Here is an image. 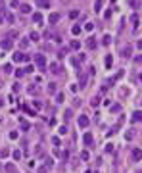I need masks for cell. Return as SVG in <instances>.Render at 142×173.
Masks as SVG:
<instances>
[{"label": "cell", "instance_id": "cell-4", "mask_svg": "<svg viewBox=\"0 0 142 173\" xmlns=\"http://www.w3.org/2000/svg\"><path fill=\"white\" fill-rule=\"evenodd\" d=\"M131 156H133V160H135V162H138V160L142 158V150H140V148H133Z\"/></svg>", "mask_w": 142, "mask_h": 173}, {"label": "cell", "instance_id": "cell-11", "mask_svg": "<svg viewBox=\"0 0 142 173\" xmlns=\"http://www.w3.org/2000/svg\"><path fill=\"white\" fill-rule=\"evenodd\" d=\"M19 10H21V14H29L31 6H29V4H19Z\"/></svg>", "mask_w": 142, "mask_h": 173}, {"label": "cell", "instance_id": "cell-44", "mask_svg": "<svg viewBox=\"0 0 142 173\" xmlns=\"http://www.w3.org/2000/svg\"><path fill=\"white\" fill-rule=\"evenodd\" d=\"M6 21H8V23H12V21H14V15L8 14V15H6Z\"/></svg>", "mask_w": 142, "mask_h": 173}, {"label": "cell", "instance_id": "cell-1", "mask_svg": "<svg viewBox=\"0 0 142 173\" xmlns=\"http://www.w3.org/2000/svg\"><path fill=\"white\" fill-rule=\"evenodd\" d=\"M77 125H79V129H87V127L90 125V119H88L87 115H81V117L77 119Z\"/></svg>", "mask_w": 142, "mask_h": 173}, {"label": "cell", "instance_id": "cell-5", "mask_svg": "<svg viewBox=\"0 0 142 173\" xmlns=\"http://www.w3.org/2000/svg\"><path fill=\"white\" fill-rule=\"evenodd\" d=\"M50 71L54 73V75H60V73H62V69H60V64L52 62V64H50Z\"/></svg>", "mask_w": 142, "mask_h": 173}, {"label": "cell", "instance_id": "cell-19", "mask_svg": "<svg viewBox=\"0 0 142 173\" xmlns=\"http://www.w3.org/2000/svg\"><path fill=\"white\" fill-rule=\"evenodd\" d=\"M48 169H50L48 166H40V167H36V173H48Z\"/></svg>", "mask_w": 142, "mask_h": 173}, {"label": "cell", "instance_id": "cell-6", "mask_svg": "<svg viewBox=\"0 0 142 173\" xmlns=\"http://www.w3.org/2000/svg\"><path fill=\"white\" fill-rule=\"evenodd\" d=\"M60 18H62V15H60V14H50V18H48V21H50V25H56V23L60 21Z\"/></svg>", "mask_w": 142, "mask_h": 173}, {"label": "cell", "instance_id": "cell-25", "mask_svg": "<svg viewBox=\"0 0 142 173\" xmlns=\"http://www.w3.org/2000/svg\"><path fill=\"white\" fill-rule=\"evenodd\" d=\"M125 139H127V141L135 139V131H127V133H125Z\"/></svg>", "mask_w": 142, "mask_h": 173}, {"label": "cell", "instance_id": "cell-26", "mask_svg": "<svg viewBox=\"0 0 142 173\" xmlns=\"http://www.w3.org/2000/svg\"><path fill=\"white\" fill-rule=\"evenodd\" d=\"M131 23H133V27H138V15H133V18H131Z\"/></svg>", "mask_w": 142, "mask_h": 173}, {"label": "cell", "instance_id": "cell-12", "mask_svg": "<svg viewBox=\"0 0 142 173\" xmlns=\"http://www.w3.org/2000/svg\"><path fill=\"white\" fill-rule=\"evenodd\" d=\"M8 156H10V148H2L0 150V160H6Z\"/></svg>", "mask_w": 142, "mask_h": 173}, {"label": "cell", "instance_id": "cell-7", "mask_svg": "<svg viewBox=\"0 0 142 173\" xmlns=\"http://www.w3.org/2000/svg\"><path fill=\"white\" fill-rule=\"evenodd\" d=\"M121 54H123L125 58H131V54H133V46H131V44H127V46L121 50Z\"/></svg>", "mask_w": 142, "mask_h": 173}, {"label": "cell", "instance_id": "cell-3", "mask_svg": "<svg viewBox=\"0 0 142 173\" xmlns=\"http://www.w3.org/2000/svg\"><path fill=\"white\" fill-rule=\"evenodd\" d=\"M35 62H36V65H39L40 69H42L44 65H46V58H44L42 54H36V56H35Z\"/></svg>", "mask_w": 142, "mask_h": 173}, {"label": "cell", "instance_id": "cell-46", "mask_svg": "<svg viewBox=\"0 0 142 173\" xmlns=\"http://www.w3.org/2000/svg\"><path fill=\"white\" fill-rule=\"evenodd\" d=\"M81 158H83V160H88V152H81Z\"/></svg>", "mask_w": 142, "mask_h": 173}, {"label": "cell", "instance_id": "cell-50", "mask_svg": "<svg viewBox=\"0 0 142 173\" xmlns=\"http://www.w3.org/2000/svg\"><path fill=\"white\" fill-rule=\"evenodd\" d=\"M87 173H90V171H87Z\"/></svg>", "mask_w": 142, "mask_h": 173}, {"label": "cell", "instance_id": "cell-15", "mask_svg": "<svg viewBox=\"0 0 142 173\" xmlns=\"http://www.w3.org/2000/svg\"><path fill=\"white\" fill-rule=\"evenodd\" d=\"M129 6L135 8V10H138V8H140V0H129Z\"/></svg>", "mask_w": 142, "mask_h": 173}, {"label": "cell", "instance_id": "cell-28", "mask_svg": "<svg viewBox=\"0 0 142 173\" xmlns=\"http://www.w3.org/2000/svg\"><path fill=\"white\" fill-rule=\"evenodd\" d=\"M71 33H73V35H79V33H81V27L79 25H73L71 27Z\"/></svg>", "mask_w": 142, "mask_h": 173}, {"label": "cell", "instance_id": "cell-49", "mask_svg": "<svg viewBox=\"0 0 142 173\" xmlns=\"http://www.w3.org/2000/svg\"><path fill=\"white\" fill-rule=\"evenodd\" d=\"M0 108H2V100H0Z\"/></svg>", "mask_w": 142, "mask_h": 173}, {"label": "cell", "instance_id": "cell-30", "mask_svg": "<svg viewBox=\"0 0 142 173\" xmlns=\"http://www.w3.org/2000/svg\"><path fill=\"white\" fill-rule=\"evenodd\" d=\"M90 104H92V106H94V108H96V106L100 104V96H94V98H92V102H90Z\"/></svg>", "mask_w": 142, "mask_h": 173}, {"label": "cell", "instance_id": "cell-40", "mask_svg": "<svg viewBox=\"0 0 142 173\" xmlns=\"http://www.w3.org/2000/svg\"><path fill=\"white\" fill-rule=\"evenodd\" d=\"M44 154V150H42V146H36V156H42Z\"/></svg>", "mask_w": 142, "mask_h": 173}, {"label": "cell", "instance_id": "cell-27", "mask_svg": "<svg viewBox=\"0 0 142 173\" xmlns=\"http://www.w3.org/2000/svg\"><path fill=\"white\" fill-rule=\"evenodd\" d=\"M17 37H19L17 31H10V33H8V39H17Z\"/></svg>", "mask_w": 142, "mask_h": 173}, {"label": "cell", "instance_id": "cell-36", "mask_svg": "<svg viewBox=\"0 0 142 173\" xmlns=\"http://www.w3.org/2000/svg\"><path fill=\"white\" fill-rule=\"evenodd\" d=\"M111 64H113L111 56H108V58H106V67H111Z\"/></svg>", "mask_w": 142, "mask_h": 173}, {"label": "cell", "instance_id": "cell-18", "mask_svg": "<svg viewBox=\"0 0 142 173\" xmlns=\"http://www.w3.org/2000/svg\"><path fill=\"white\" fill-rule=\"evenodd\" d=\"M29 46V39H21L19 40V48H27Z\"/></svg>", "mask_w": 142, "mask_h": 173}, {"label": "cell", "instance_id": "cell-39", "mask_svg": "<svg viewBox=\"0 0 142 173\" xmlns=\"http://www.w3.org/2000/svg\"><path fill=\"white\" fill-rule=\"evenodd\" d=\"M69 18H73V19H75V18H79V12H77V10H73L71 14H69Z\"/></svg>", "mask_w": 142, "mask_h": 173}, {"label": "cell", "instance_id": "cell-13", "mask_svg": "<svg viewBox=\"0 0 142 173\" xmlns=\"http://www.w3.org/2000/svg\"><path fill=\"white\" fill-rule=\"evenodd\" d=\"M83 142L87 144V146H88V144H92V135H90V133H84V137H83Z\"/></svg>", "mask_w": 142, "mask_h": 173}, {"label": "cell", "instance_id": "cell-14", "mask_svg": "<svg viewBox=\"0 0 142 173\" xmlns=\"http://www.w3.org/2000/svg\"><path fill=\"white\" fill-rule=\"evenodd\" d=\"M79 85H81V89L87 85V75H84V73H79Z\"/></svg>", "mask_w": 142, "mask_h": 173}, {"label": "cell", "instance_id": "cell-2", "mask_svg": "<svg viewBox=\"0 0 142 173\" xmlns=\"http://www.w3.org/2000/svg\"><path fill=\"white\" fill-rule=\"evenodd\" d=\"M12 58H14V62H15V64H21V62H29V56H27V54H23V52H15V54L12 56Z\"/></svg>", "mask_w": 142, "mask_h": 173}, {"label": "cell", "instance_id": "cell-33", "mask_svg": "<svg viewBox=\"0 0 142 173\" xmlns=\"http://www.w3.org/2000/svg\"><path fill=\"white\" fill-rule=\"evenodd\" d=\"M56 102H58V104H60V102H63V94H62V92L56 94Z\"/></svg>", "mask_w": 142, "mask_h": 173}, {"label": "cell", "instance_id": "cell-24", "mask_svg": "<svg viewBox=\"0 0 142 173\" xmlns=\"http://www.w3.org/2000/svg\"><path fill=\"white\" fill-rule=\"evenodd\" d=\"M39 39H40V35H39V33H35V31L29 35V40H39Z\"/></svg>", "mask_w": 142, "mask_h": 173}, {"label": "cell", "instance_id": "cell-34", "mask_svg": "<svg viewBox=\"0 0 142 173\" xmlns=\"http://www.w3.org/2000/svg\"><path fill=\"white\" fill-rule=\"evenodd\" d=\"M12 156H14V160H21V152H19V150H15Z\"/></svg>", "mask_w": 142, "mask_h": 173}, {"label": "cell", "instance_id": "cell-16", "mask_svg": "<svg viewBox=\"0 0 142 173\" xmlns=\"http://www.w3.org/2000/svg\"><path fill=\"white\" fill-rule=\"evenodd\" d=\"M4 169H6L8 173H15V166H14V163H6V167H4Z\"/></svg>", "mask_w": 142, "mask_h": 173}, {"label": "cell", "instance_id": "cell-22", "mask_svg": "<svg viewBox=\"0 0 142 173\" xmlns=\"http://www.w3.org/2000/svg\"><path fill=\"white\" fill-rule=\"evenodd\" d=\"M33 21H35V23H40V21H42V15H40L39 12H36V14L33 15Z\"/></svg>", "mask_w": 142, "mask_h": 173}, {"label": "cell", "instance_id": "cell-9", "mask_svg": "<svg viewBox=\"0 0 142 173\" xmlns=\"http://www.w3.org/2000/svg\"><path fill=\"white\" fill-rule=\"evenodd\" d=\"M35 4L39 8H48V6H50V0H35Z\"/></svg>", "mask_w": 142, "mask_h": 173}, {"label": "cell", "instance_id": "cell-38", "mask_svg": "<svg viewBox=\"0 0 142 173\" xmlns=\"http://www.w3.org/2000/svg\"><path fill=\"white\" fill-rule=\"evenodd\" d=\"M10 139H12V141H15V139H17V131H12V133H10Z\"/></svg>", "mask_w": 142, "mask_h": 173}, {"label": "cell", "instance_id": "cell-32", "mask_svg": "<svg viewBox=\"0 0 142 173\" xmlns=\"http://www.w3.org/2000/svg\"><path fill=\"white\" fill-rule=\"evenodd\" d=\"M84 29H87V31H92V29H94V23H90V21L84 23Z\"/></svg>", "mask_w": 142, "mask_h": 173}, {"label": "cell", "instance_id": "cell-20", "mask_svg": "<svg viewBox=\"0 0 142 173\" xmlns=\"http://www.w3.org/2000/svg\"><path fill=\"white\" fill-rule=\"evenodd\" d=\"M140 119H142V114L140 112H135V114H133V121H135V123L140 121Z\"/></svg>", "mask_w": 142, "mask_h": 173}, {"label": "cell", "instance_id": "cell-35", "mask_svg": "<svg viewBox=\"0 0 142 173\" xmlns=\"http://www.w3.org/2000/svg\"><path fill=\"white\" fill-rule=\"evenodd\" d=\"M2 69H4V73H12V65H10V64H6Z\"/></svg>", "mask_w": 142, "mask_h": 173}, {"label": "cell", "instance_id": "cell-43", "mask_svg": "<svg viewBox=\"0 0 142 173\" xmlns=\"http://www.w3.org/2000/svg\"><path fill=\"white\" fill-rule=\"evenodd\" d=\"M19 6V0H12V8H17Z\"/></svg>", "mask_w": 142, "mask_h": 173}, {"label": "cell", "instance_id": "cell-37", "mask_svg": "<svg viewBox=\"0 0 142 173\" xmlns=\"http://www.w3.org/2000/svg\"><path fill=\"white\" fill-rule=\"evenodd\" d=\"M33 108H36V110H40V108H42V104H40L39 100H35V102H33Z\"/></svg>", "mask_w": 142, "mask_h": 173}, {"label": "cell", "instance_id": "cell-21", "mask_svg": "<svg viewBox=\"0 0 142 173\" xmlns=\"http://www.w3.org/2000/svg\"><path fill=\"white\" fill-rule=\"evenodd\" d=\"M71 48H73V50H79V48H81V43H79V40H71Z\"/></svg>", "mask_w": 142, "mask_h": 173}, {"label": "cell", "instance_id": "cell-8", "mask_svg": "<svg viewBox=\"0 0 142 173\" xmlns=\"http://www.w3.org/2000/svg\"><path fill=\"white\" fill-rule=\"evenodd\" d=\"M0 46H2V50H10V48H12V40L10 39H4L2 43H0Z\"/></svg>", "mask_w": 142, "mask_h": 173}, {"label": "cell", "instance_id": "cell-17", "mask_svg": "<svg viewBox=\"0 0 142 173\" xmlns=\"http://www.w3.org/2000/svg\"><path fill=\"white\" fill-rule=\"evenodd\" d=\"M27 90H29V94H39V86H36V85H31Z\"/></svg>", "mask_w": 142, "mask_h": 173}, {"label": "cell", "instance_id": "cell-45", "mask_svg": "<svg viewBox=\"0 0 142 173\" xmlns=\"http://www.w3.org/2000/svg\"><path fill=\"white\" fill-rule=\"evenodd\" d=\"M67 133V127H60V135H66Z\"/></svg>", "mask_w": 142, "mask_h": 173}, {"label": "cell", "instance_id": "cell-31", "mask_svg": "<svg viewBox=\"0 0 142 173\" xmlns=\"http://www.w3.org/2000/svg\"><path fill=\"white\" fill-rule=\"evenodd\" d=\"M100 8H102V0H96V2H94V10H96V12H98V10H100Z\"/></svg>", "mask_w": 142, "mask_h": 173}, {"label": "cell", "instance_id": "cell-23", "mask_svg": "<svg viewBox=\"0 0 142 173\" xmlns=\"http://www.w3.org/2000/svg\"><path fill=\"white\" fill-rule=\"evenodd\" d=\"M48 94H56V85H54V83L48 85Z\"/></svg>", "mask_w": 142, "mask_h": 173}, {"label": "cell", "instance_id": "cell-42", "mask_svg": "<svg viewBox=\"0 0 142 173\" xmlns=\"http://www.w3.org/2000/svg\"><path fill=\"white\" fill-rule=\"evenodd\" d=\"M71 115H73V112H71V110H66V119H69Z\"/></svg>", "mask_w": 142, "mask_h": 173}, {"label": "cell", "instance_id": "cell-29", "mask_svg": "<svg viewBox=\"0 0 142 173\" xmlns=\"http://www.w3.org/2000/svg\"><path fill=\"white\" fill-rule=\"evenodd\" d=\"M23 75H25V71H23L21 67H19V69H15V77H17V79H19V77H23Z\"/></svg>", "mask_w": 142, "mask_h": 173}, {"label": "cell", "instance_id": "cell-41", "mask_svg": "<svg viewBox=\"0 0 142 173\" xmlns=\"http://www.w3.org/2000/svg\"><path fill=\"white\" fill-rule=\"evenodd\" d=\"M119 110H121V106H119V104H115V106H111V112H115V114H117V112H119Z\"/></svg>", "mask_w": 142, "mask_h": 173}, {"label": "cell", "instance_id": "cell-10", "mask_svg": "<svg viewBox=\"0 0 142 173\" xmlns=\"http://www.w3.org/2000/svg\"><path fill=\"white\" fill-rule=\"evenodd\" d=\"M87 46L88 48H96V39H94V37H88V39H87Z\"/></svg>", "mask_w": 142, "mask_h": 173}, {"label": "cell", "instance_id": "cell-47", "mask_svg": "<svg viewBox=\"0 0 142 173\" xmlns=\"http://www.w3.org/2000/svg\"><path fill=\"white\" fill-rule=\"evenodd\" d=\"M4 6V0H0V8H2Z\"/></svg>", "mask_w": 142, "mask_h": 173}, {"label": "cell", "instance_id": "cell-48", "mask_svg": "<svg viewBox=\"0 0 142 173\" xmlns=\"http://www.w3.org/2000/svg\"><path fill=\"white\" fill-rule=\"evenodd\" d=\"M0 89H2V79H0Z\"/></svg>", "mask_w": 142, "mask_h": 173}]
</instances>
